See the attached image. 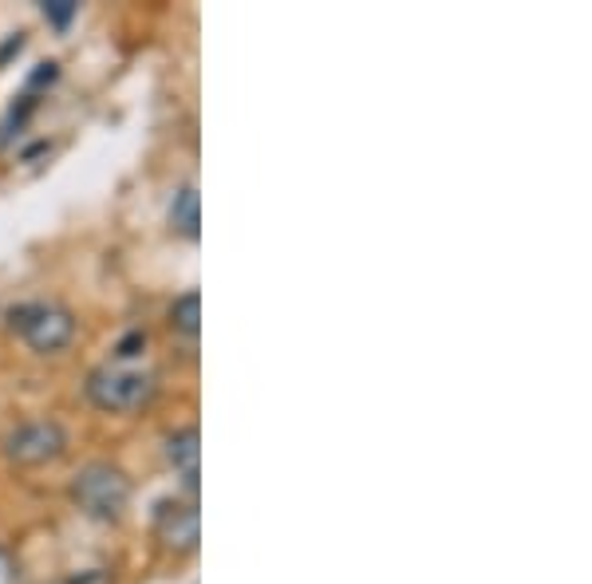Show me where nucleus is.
Listing matches in <instances>:
<instances>
[{"instance_id": "obj_5", "label": "nucleus", "mask_w": 592, "mask_h": 584, "mask_svg": "<svg viewBox=\"0 0 592 584\" xmlns=\"http://www.w3.org/2000/svg\"><path fill=\"white\" fill-rule=\"evenodd\" d=\"M154 538L166 553H194L202 541V518L194 498H170L154 513Z\"/></svg>"}, {"instance_id": "obj_11", "label": "nucleus", "mask_w": 592, "mask_h": 584, "mask_svg": "<svg viewBox=\"0 0 592 584\" xmlns=\"http://www.w3.org/2000/svg\"><path fill=\"white\" fill-rule=\"evenodd\" d=\"M20 569H17V556L9 549H0V584H17Z\"/></svg>"}, {"instance_id": "obj_8", "label": "nucleus", "mask_w": 592, "mask_h": 584, "mask_svg": "<svg viewBox=\"0 0 592 584\" xmlns=\"http://www.w3.org/2000/svg\"><path fill=\"white\" fill-rule=\"evenodd\" d=\"M170 328L182 332L186 339H197V332H202V296L194 289L182 292L179 301L170 304Z\"/></svg>"}, {"instance_id": "obj_12", "label": "nucleus", "mask_w": 592, "mask_h": 584, "mask_svg": "<svg viewBox=\"0 0 592 584\" xmlns=\"http://www.w3.org/2000/svg\"><path fill=\"white\" fill-rule=\"evenodd\" d=\"M67 584H115L107 569H87V573H76Z\"/></svg>"}, {"instance_id": "obj_2", "label": "nucleus", "mask_w": 592, "mask_h": 584, "mask_svg": "<svg viewBox=\"0 0 592 584\" xmlns=\"http://www.w3.org/2000/svg\"><path fill=\"white\" fill-rule=\"evenodd\" d=\"M159 383H154L151 371L127 368V364H104L87 376V399H92L99 411H111V415H131L151 403Z\"/></svg>"}, {"instance_id": "obj_6", "label": "nucleus", "mask_w": 592, "mask_h": 584, "mask_svg": "<svg viewBox=\"0 0 592 584\" xmlns=\"http://www.w3.org/2000/svg\"><path fill=\"white\" fill-rule=\"evenodd\" d=\"M166 462L190 490V498H194L197 474H202V434H197V426H182V431L166 434Z\"/></svg>"}, {"instance_id": "obj_4", "label": "nucleus", "mask_w": 592, "mask_h": 584, "mask_svg": "<svg viewBox=\"0 0 592 584\" xmlns=\"http://www.w3.org/2000/svg\"><path fill=\"white\" fill-rule=\"evenodd\" d=\"M67 451V434L52 419H29L4 434V458L12 466H44Z\"/></svg>"}, {"instance_id": "obj_9", "label": "nucleus", "mask_w": 592, "mask_h": 584, "mask_svg": "<svg viewBox=\"0 0 592 584\" xmlns=\"http://www.w3.org/2000/svg\"><path fill=\"white\" fill-rule=\"evenodd\" d=\"M76 12H79L76 0H52V4H44V20L56 24V29H67V24L76 20Z\"/></svg>"}, {"instance_id": "obj_10", "label": "nucleus", "mask_w": 592, "mask_h": 584, "mask_svg": "<svg viewBox=\"0 0 592 584\" xmlns=\"http://www.w3.org/2000/svg\"><path fill=\"white\" fill-rule=\"evenodd\" d=\"M142 348H147V332H127V336L119 339L115 356H119V364H127V359H139Z\"/></svg>"}, {"instance_id": "obj_7", "label": "nucleus", "mask_w": 592, "mask_h": 584, "mask_svg": "<svg viewBox=\"0 0 592 584\" xmlns=\"http://www.w3.org/2000/svg\"><path fill=\"white\" fill-rule=\"evenodd\" d=\"M197 226H202V214H197V190L182 186L170 202V229L182 234L186 241H197Z\"/></svg>"}, {"instance_id": "obj_3", "label": "nucleus", "mask_w": 592, "mask_h": 584, "mask_svg": "<svg viewBox=\"0 0 592 584\" xmlns=\"http://www.w3.org/2000/svg\"><path fill=\"white\" fill-rule=\"evenodd\" d=\"M9 324L40 356H56V352H64L76 339V316H72V309L52 301L20 304V309L9 312Z\"/></svg>"}, {"instance_id": "obj_1", "label": "nucleus", "mask_w": 592, "mask_h": 584, "mask_svg": "<svg viewBox=\"0 0 592 584\" xmlns=\"http://www.w3.org/2000/svg\"><path fill=\"white\" fill-rule=\"evenodd\" d=\"M72 501L95 521H119L131 506V478L111 462H87L72 482Z\"/></svg>"}]
</instances>
